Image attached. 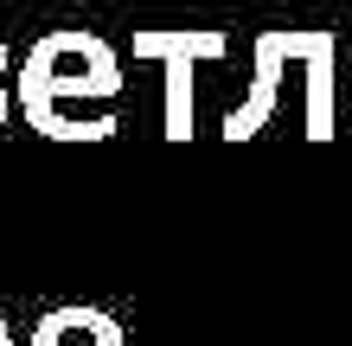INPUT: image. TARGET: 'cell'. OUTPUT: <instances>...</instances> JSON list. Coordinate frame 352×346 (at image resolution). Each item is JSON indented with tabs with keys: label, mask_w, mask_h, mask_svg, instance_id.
Segmentation results:
<instances>
[{
	"label": "cell",
	"mask_w": 352,
	"mask_h": 346,
	"mask_svg": "<svg viewBox=\"0 0 352 346\" xmlns=\"http://www.w3.org/2000/svg\"><path fill=\"white\" fill-rule=\"evenodd\" d=\"M122 90V58L109 39L84 26H58L32 39V52L13 71V109L45 141H109L122 122L109 116Z\"/></svg>",
	"instance_id": "cell-1"
},
{
	"label": "cell",
	"mask_w": 352,
	"mask_h": 346,
	"mask_svg": "<svg viewBox=\"0 0 352 346\" xmlns=\"http://www.w3.org/2000/svg\"><path fill=\"white\" fill-rule=\"evenodd\" d=\"M231 52L218 26H135V58L167 71V141H192V71Z\"/></svg>",
	"instance_id": "cell-2"
},
{
	"label": "cell",
	"mask_w": 352,
	"mask_h": 346,
	"mask_svg": "<svg viewBox=\"0 0 352 346\" xmlns=\"http://www.w3.org/2000/svg\"><path fill=\"white\" fill-rule=\"evenodd\" d=\"M295 45H301V26H263L256 32V45H250V58H256V77H250V96L224 116V141H250L269 116H276V96H282V71L295 65Z\"/></svg>",
	"instance_id": "cell-3"
},
{
	"label": "cell",
	"mask_w": 352,
	"mask_h": 346,
	"mask_svg": "<svg viewBox=\"0 0 352 346\" xmlns=\"http://www.w3.org/2000/svg\"><path fill=\"white\" fill-rule=\"evenodd\" d=\"M26 346H129V334H122V321L109 308H96V301H65V308L38 314Z\"/></svg>",
	"instance_id": "cell-4"
},
{
	"label": "cell",
	"mask_w": 352,
	"mask_h": 346,
	"mask_svg": "<svg viewBox=\"0 0 352 346\" xmlns=\"http://www.w3.org/2000/svg\"><path fill=\"white\" fill-rule=\"evenodd\" d=\"M307 141H333V77H340V32L320 26L307 45Z\"/></svg>",
	"instance_id": "cell-5"
},
{
	"label": "cell",
	"mask_w": 352,
	"mask_h": 346,
	"mask_svg": "<svg viewBox=\"0 0 352 346\" xmlns=\"http://www.w3.org/2000/svg\"><path fill=\"white\" fill-rule=\"evenodd\" d=\"M13 52H7V39H0V129H7V116H13Z\"/></svg>",
	"instance_id": "cell-6"
},
{
	"label": "cell",
	"mask_w": 352,
	"mask_h": 346,
	"mask_svg": "<svg viewBox=\"0 0 352 346\" xmlns=\"http://www.w3.org/2000/svg\"><path fill=\"white\" fill-rule=\"evenodd\" d=\"M0 346H19V334L7 327V314H0Z\"/></svg>",
	"instance_id": "cell-7"
}]
</instances>
